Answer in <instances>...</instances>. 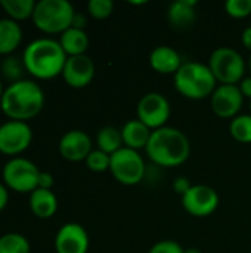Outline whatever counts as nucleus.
<instances>
[{
	"instance_id": "28",
	"label": "nucleus",
	"mask_w": 251,
	"mask_h": 253,
	"mask_svg": "<svg viewBox=\"0 0 251 253\" xmlns=\"http://www.w3.org/2000/svg\"><path fill=\"white\" fill-rule=\"evenodd\" d=\"M89 13L96 19H107L114 10L112 0H90L87 3Z\"/></svg>"
},
{
	"instance_id": "16",
	"label": "nucleus",
	"mask_w": 251,
	"mask_h": 253,
	"mask_svg": "<svg viewBox=\"0 0 251 253\" xmlns=\"http://www.w3.org/2000/svg\"><path fill=\"white\" fill-rule=\"evenodd\" d=\"M182 64L179 52L170 46H158L149 55L151 68L160 74H176Z\"/></svg>"
},
{
	"instance_id": "38",
	"label": "nucleus",
	"mask_w": 251,
	"mask_h": 253,
	"mask_svg": "<svg viewBox=\"0 0 251 253\" xmlns=\"http://www.w3.org/2000/svg\"><path fill=\"white\" fill-rule=\"evenodd\" d=\"M3 92H4V89H3V83H1V79H0V99L3 96Z\"/></svg>"
},
{
	"instance_id": "41",
	"label": "nucleus",
	"mask_w": 251,
	"mask_h": 253,
	"mask_svg": "<svg viewBox=\"0 0 251 253\" xmlns=\"http://www.w3.org/2000/svg\"><path fill=\"white\" fill-rule=\"evenodd\" d=\"M0 1H1V0H0Z\"/></svg>"
},
{
	"instance_id": "40",
	"label": "nucleus",
	"mask_w": 251,
	"mask_h": 253,
	"mask_svg": "<svg viewBox=\"0 0 251 253\" xmlns=\"http://www.w3.org/2000/svg\"><path fill=\"white\" fill-rule=\"evenodd\" d=\"M250 110H251V101H250Z\"/></svg>"
},
{
	"instance_id": "22",
	"label": "nucleus",
	"mask_w": 251,
	"mask_h": 253,
	"mask_svg": "<svg viewBox=\"0 0 251 253\" xmlns=\"http://www.w3.org/2000/svg\"><path fill=\"white\" fill-rule=\"evenodd\" d=\"M96 144L98 150L112 156L118 150L124 147L123 136H121V129H117L114 126H105L98 132L96 136Z\"/></svg>"
},
{
	"instance_id": "1",
	"label": "nucleus",
	"mask_w": 251,
	"mask_h": 253,
	"mask_svg": "<svg viewBox=\"0 0 251 253\" xmlns=\"http://www.w3.org/2000/svg\"><path fill=\"white\" fill-rule=\"evenodd\" d=\"M67 58L68 56L59 44V40L49 37L33 40L27 44L22 53L27 73L40 80H50L62 76Z\"/></svg>"
},
{
	"instance_id": "17",
	"label": "nucleus",
	"mask_w": 251,
	"mask_h": 253,
	"mask_svg": "<svg viewBox=\"0 0 251 253\" xmlns=\"http://www.w3.org/2000/svg\"><path fill=\"white\" fill-rule=\"evenodd\" d=\"M197 19L195 0H176L167 9V21L173 28L186 30L194 25Z\"/></svg>"
},
{
	"instance_id": "7",
	"label": "nucleus",
	"mask_w": 251,
	"mask_h": 253,
	"mask_svg": "<svg viewBox=\"0 0 251 253\" xmlns=\"http://www.w3.org/2000/svg\"><path fill=\"white\" fill-rule=\"evenodd\" d=\"M38 168L28 159L13 157L7 160L1 170L3 184L15 193H33L38 188Z\"/></svg>"
},
{
	"instance_id": "8",
	"label": "nucleus",
	"mask_w": 251,
	"mask_h": 253,
	"mask_svg": "<svg viewBox=\"0 0 251 253\" xmlns=\"http://www.w3.org/2000/svg\"><path fill=\"white\" fill-rule=\"evenodd\" d=\"M109 172L120 184L136 185L145 178L146 166L139 151L123 147L111 156Z\"/></svg>"
},
{
	"instance_id": "4",
	"label": "nucleus",
	"mask_w": 251,
	"mask_h": 253,
	"mask_svg": "<svg viewBox=\"0 0 251 253\" xmlns=\"http://www.w3.org/2000/svg\"><path fill=\"white\" fill-rule=\"evenodd\" d=\"M217 82L209 68V65L201 62H185L175 74L176 90L188 99H204L213 95Z\"/></svg>"
},
{
	"instance_id": "14",
	"label": "nucleus",
	"mask_w": 251,
	"mask_h": 253,
	"mask_svg": "<svg viewBox=\"0 0 251 253\" xmlns=\"http://www.w3.org/2000/svg\"><path fill=\"white\" fill-rule=\"evenodd\" d=\"M95 64L87 55H78V56H68L62 77L65 83L71 87L81 89L86 87L89 83H92L95 77Z\"/></svg>"
},
{
	"instance_id": "13",
	"label": "nucleus",
	"mask_w": 251,
	"mask_h": 253,
	"mask_svg": "<svg viewBox=\"0 0 251 253\" xmlns=\"http://www.w3.org/2000/svg\"><path fill=\"white\" fill-rule=\"evenodd\" d=\"M89 234L77 222H68L62 225L55 237L56 253H87Z\"/></svg>"
},
{
	"instance_id": "29",
	"label": "nucleus",
	"mask_w": 251,
	"mask_h": 253,
	"mask_svg": "<svg viewBox=\"0 0 251 253\" xmlns=\"http://www.w3.org/2000/svg\"><path fill=\"white\" fill-rule=\"evenodd\" d=\"M225 10L232 18H246L251 15V0H228L225 3Z\"/></svg>"
},
{
	"instance_id": "21",
	"label": "nucleus",
	"mask_w": 251,
	"mask_h": 253,
	"mask_svg": "<svg viewBox=\"0 0 251 253\" xmlns=\"http://www.w3.org/2000/svg\"><path fill=\"white\" fill-rule=\"evenodd\" d=\"M59 44L62 46L67 56L86 55V50L89 47V36L84 30L71 27L61 34Z\"/></svg>"
},
{
	"instance_id": "37",
	"label": "nucleus",
	"mask_w": 251,
	"mask_h": 253,
	"mask_svg": "<svg viewBox=\"0 0 251 253\" xmlns=\"http://www.w3.org/2000/svg\"><path fill=\"white\" fill-rule=\"evenodd\" d=\"M185 253H203L200 249L197 248H189V249H185Z\"/></svg>"
},
{
	"instance_id": "23",
	"label": "nucleus",
	"mask_w": 251,
	"mask_h": 253,
	"mask_svg": "<svg viewBox=\"0 0 251 253\" xmlns=\"http://www.w3.org/2000/svg\"><path fill=\"white\" fill-rule=\"evenodd\" d=\"M36 3L37 1L34 0H1L0 7L7 15V18L19 22V21L33 18Z\"/></svg>"
},
{
	"instance_id": "10",
	"label": "nucleus",
	"mask_w": 251,
	"mask_h": 253,
	"mask_svg": "<svg viewBox=\"0 0 251 253\" xmlns=\"http://www.w3.org/2000/svg\"><path fill=\"white\" fill-rule=\"evenodd\" d=\"M33 142V130L28 123L7 120L0 125V153L9 157H18Z\"/></svg>"
},
{
	"instance_id": "31",
	"label": "nucleus",
	"mask_w": 251,
	"mask_h": 253,
	"mask_svg": "<svg viewBox=\"0 0 251 253\" xmlns=\"http://www.w3.org/2000/svg\"><path fill=\"white\" fill-rule=\"evenodd\" d=\"M191 187H192V184H191V181L186 176H179V178H176L173 181V190H175V193L179 194V196H182V197L191 190Z\"/></svg>"
},
{
	"instance_id": "34",
	"label": "nucleus",
	"mask_w": 251,
	"mask_h": 253,
	"mask_svg": "<svg viewBox=\"0 0 251 253\" xmlns=\"http://www.w3.org/2000/svg\"><path fill=\"white\" fill-rule=\"evenodd\" d=\"M7 202H9V191H7V187L4 184L0 182V212L7 206Z\"/></svg>"
},
{
	"instance_id": "33",
	"label": "nucleus",
	"mask_w": 251,
	"mask_h": 253,
	"mask_svg": "<svg viewBox=\"0 0 251 253\" xmlns=\"http://www.w3.org/2000/svg\"><path fill=\"white\" fill-rule=\"evenodd\" d=\"M238 87H240V90H241L243 96H244V98H249V99L251 101V76L250 77L243 79V80L240 82Z\"/></svg>"
},
{
	"instance_id": "2",
	"label": "nucleus",
	"mask_w": 251,
	"mask_h": 253,
	"mask_svg": "<svg viewBox=\"0 0 251 253\" xmlns=\"http://www.w3.org/2000/svg\"><path fill=\"white\" fill-rule=\"evenodd\" d=\"M44 107V92L33 80L10 83L0 99V108L9 120L28 122L40 114Z\"/></svg>"
},
{
	"instance_id": "36",
	"label": "nucleus",
	"mask_w": 251,
	"mask_h": 253,
	"mask_svg": "<svg viewBox=\"0 0 251 253\" xmlns=\"http://www.w3.org/2000/svg\"><path fill=\"white\" fill-rule=\"evenodd\" d=\"M241 40H243L244 47H246V49H249V50L251 52V27H247V28L243 31V37H241Z\"/></svg>"
},
{
	"instance_id": "30",
	"label": "nucleus",
	"mask_w": 251,
	"mask_h": 253,
	"mask_svg": "<svg viewBox=\"0 0 251 253\" xmlns=\"http://www.w3.org/2000/svg\"><path fill=\"white\" fill-rule=\"evenodd\" d=\"M149 253H185V249L173 240H163L155 243L149 249Z\"/></svg>"
},
{
	"instance_id": "15",
	"label": "nucleus",
	"mask_w": 251,
	"mask_h": 253,
	"mask_svg": "<svg viewBox=\"0 0 251 253\" xmlns=\"http://www.w3.org/2000/svg\"><path fill=\"white\" fill-rule=\"evenodd\" d=\"M92 139L90 136L78 129L70 130L62 135L59 141V153L68 162H81L86 160L92 153Z\"/></svg>"
},
{
	"instance_id": "26",
	"label": "nucleus",
	"mask_w": 251,
	"mask_h": 253,
	"mask_svg": "<svg viewBox=\"0 0 251 253\" xmlns=\"http://www.w3.org/2000/svg\"><path fill=\"white\" fill-rule=\"evenodd\" d=\"M231 135L241 144H251V114H240L229 125Z\"/></svg>"
},
{
	"instance_id": "32",
	"label": "nucleus",
	"mask_w": 251,
	"mask_h": 253,
	"mask_svg": "<svg viewBox=\"0 0 251 253\" xmlns=\"http://www.w3.org/2000/svg\"><path fill=\"white\" fill-rule=\"evenodd\" d=\"M53 184H55V179H53V176L49 172H40V176H38V188L52 190Z\"/></svg>"
},
{
	"instance_id": "12",
	"label": "nucleus",
	"mask_w": 251,
	"mask_h": 253,
	"mask_svg": "<svg viewBox=\"0 0 251 253\" xmlns=\"http://www.w3.org/2000/svg\"><path fill=\"white\" fill-rule=\"evenodd\" d=\"M243 104L244 96L238 84H220L210 96L212 110L220 119H235Z\"/></svg>"
},
{
	"instance_id": "25",
	"label": "nucleus",
	"mask_w": 251,
	"mask_h": 253,
	"mask_svg": "<svg viewBox=\"0 0 251 253\" xmlns=\"http://www.w3.org/2000/svg\"><path fill=\"white\" fill-rule=\"evenodd\" d=\"M0 71H1V76L6 80H9L10 83H16L19 80H24L22 76H24V73L27 70H25L22 56L19 58V56H15V55H9L1 61Z\"/></svg>"
},
{
	"instance_id": "11",
	"label": "nucleus",
	"mask_w": 251,
	"mask_h": 253,
	"mask_svg": "<svg viewBox=\"0 0 251 253\" xmlns=\"http://www.w3.org/2000/svg\"><path fill=\"white\" fill-rule=\"evenodd\" d=\"M183 209L197 218H206L216 212L219 206V194L215 188L203 184L192 185L191 190L182 197Z\"/></svg>"
},
{
	"instance_id": "39",
	"label": "nucleus",
	"mask_w": 251,
	"mask_h": 253,
	"mask_svg": "<svg viewBox=\"0 0 251 253\" xmlns=\"http://www.w3.org/2000/svg\"><path fill=\"white\" fill-rule=\"evenodd\" d=\"M250 71H251V56H250Z\"/></svg>"
},
{
	"instance_id": "27",
	"label": "nucleus",
	"mask_w": 251,
	"mask_h": 253,
	"mask_svg": "<svg viewBox=\"0 0 251 253\" xmlns=\"http://www.w3.org/2000/svg\"><path fill=\"white\" fill-rule=\"evenodd\" d=\"M84 162H86V166L90 170H93V172H105V170H109L111 156L101 151V150H93L87 156V159Z\"/></svg>"
},
{
	"instance_id": "20",
	"label": "nucleus",
	"mask_w": 251,
	"mask_h": 253,
	"mask_svg": "<svg viewBox=\"0 0 251 253\" xmlns=\"http://www.w3.org/2000/svg\"><path fill=\"white\" fill-rule=\"evenodd\" d=\"M22 42L19 22L10 18H0V55H12Z\"/></svg>"
},
{
	"instance_id": "5",
	"label": "nucleus",
	"mask_w": 251,
	"mask_h": 253,
	"mask_svg": "<svg viewBox=\"0 0 251 253\" xmlns=\"http://www.w3.org/2000/svg\"><path fill=\"white\" fill-rule=\"evenodd\" d=\"M75 10L68 0H40L33 13L34 25L46 34H62L72 25Z\"/></svg>"
},
{
	"instance_id": "19",
	"label": "nucleus",
	"mask_w": 251,
	"mask_h": 253,
	"mask_svg": "<svg viewBox=\"0 0 251 253\" xmlns=\"http://www.w3.org/2000/svg\"><path fill=\"white\" fill-rule=\"evenodd\" d=\"M30 209L40 219L52 218L58 211V199L52 190L37 188L30 194Z\"/></svg>"
},
{
	"instance_id": "18",
	"label": "nucleus",
	"mask_w": 251,
	"mask_h": 253,
	"mask_svg": "<svg viewBox=\"0 0 251 253\" xmlns=\"http://www.w3.org/2000/svg\"><path fill=\"white\" fill-rule=\"evenodd\" d=\"M151 133H152V130L148 126H145L142 122H139L138 119L129 120L121 127V136H123L124 147L136 150V151L141 148H146Z\"/></svg>"
},
{
	"instance_id": "9",
	"label": "nucleus",
	"mask_w": 251,
	"mask_h": 253,
	"mask_svg": "<svg viewBox=\"0 0 251 253\" xmlns=\"http://www.w3.org/2000/svg\"><path fill=\"white\" fill-rule=\"evenodd\" d=\"M136 114L138 120L151 130L161 129L166 126L170 117V102L164 95L158 92H149L139 99Z\"/></svg>"
},
{
	"instance_id": "35",
	"label": "nucleus",
	"mask_w": 251,
	"mask_h": 253,
	"mask_svg": "<svg viewBox=\"0 0 251 253\" xmlns=\"http://www.w3.org/2000/svg\"><path fill=\"white\" fill-rule=\"evenodd\" d=\"M71 27L78 28V30H84V27H86V16L75 12L74 18H72V25H71Z\"/></svg>"
},
{
	"instance_id": "3",
	"label": "nucleus",
	"mask_w": 251,
	"mask_h": 253,
	"mask_svg": "<svg viewBox=\"0 0 251 253\" xmlns=\"http://www.w3.org/2000/svg\"><path fill=\"white\" fill-rule=\"evenodd\" d=\"M145 151L157 166L176 168L189 159L191 142L182 130L164 126L152 130Z\"/></svg>"
},
{
	"instance_id": "6",
	"label": "nucleus",
	"mask_w": 251,
	"mask_h": 253,
	"mask_svg": "<svg viewBox=\"0 0 251 253\" xmlns=\"http://www.w3.org/2000/svg\"><path fill=\"white\" fill-rule=\"evenodd\" d=\"M207 65L216 82L222 84H237L243 80L246 73V61L243 55L234 47L226 46L213 50Z\"/></svg>"
},
{
	"instance_id": "24",
	"label": "nucleus",
	"mask_w": 251,
	"mask_h": 253,
	"mask_svg": "<svg viewBox=\"0 0 251 253\" xmlns=\"http://www.w3.org/2000/svg\"><path fill=\"white\" fill-rule=\"evenodd\" d=\"M28 239L19 233H7L0 236V253H30Z\"/></svg>"
}]
</instances>
